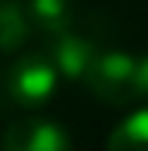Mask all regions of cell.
I'll list each match as a JSON object with an SVG mask.
<instances>
[{
    "label": "cell",
    "instance_id": "52a82bcc",
    "mask_svg": "<svg viewBox=\"0 0 148 151\" xmlns=\"http://www.w3.org/2000/svg\"><path fill=\"white\" fill-rule=\"evenodd\" d=\"M108 151H148V108L126 114L111 129Z\"/></svg>",
    "mask_w": 148,
    "mask_h": 151
},
{
    "label": "cell",
    "instance_id": "277c9868",
    "mask_svg": "<svg viewBox=\"0 0 148 151\" xmlns=\"http://www.w3.org/2000/svg\"><path fill=\"white\" fill-rule=\"evenodd\" d=\"M46 56H50L52 68L59 71V77H65V80H83V74L90 71V65L99 56V46L93 43L86 34L68 28V31L56 34V37H50Z\"/></svg>",
    "mask_w": 148,
    "mask_h": 151
},
{
    "label": "cell",
    "instance_id": "5b68a950",
    "mask_svg": "<svg viewBox=\"0 0 148 151\" xmlns=\"http://www.w3.org/2000/svg\"><path fill=\"white\" fill-rule=\"evenodd\" d=\"M25 12H28L31 31L43 37H56L74 25L71 0H25Z\"/></svg>",
    "mask_w": 148,
    "mask_h": 151
},
{
    "label": "cell",
    "instance_id": "3957f363",
    "mask_svg": "<svg viewBox=\"0 0 148 151\" xmlns=\"http://www.w3.org/2000/svg\"><path fill=\"white\" fill-rule=\"evenodd\" d=\"M0 151H71V136L56 120L22 117L3 129Z\"/></svg>",
    "mask_w": 148,
    "mask_h": 151
},
{
    "label": "cell",
    "instance_id": "ba28073f",
    "mask_svg": "<svg viewBox=\"0 0 148 151\" xmlns=\"http://www.w3.org/2000/svg\"><path fill=\"white\" fill-rule=\"evenodd\" d=\"M136 102H148V56L136 59Z\"/></svg>",
    "mask_w": 148,
    "mask_h": 151
},
{
    "label": "cell",
    "instance_id": "6da1fadb",
    "mask_svg": "<svg viewBox=\"0 0 148 151\" xmlns=\"http://www.w3.org/2000/svg\"><path fill=\"white\" fill-rule=\"evenodd\" d=\"M59 83V71L46 52H25L6 68L3 74V90L16 105L22 108H40L52 99Z\"/></svg>",
    "mask_w": 148,
    "mask_h": 151
},
{
    "label": "cell",
    "instance_id": "8992f818",
    "mask_svg": "<svg viewBox=\"0 0 148 151\" xmlns=\"http://www.w3.org/2000/svg\"><path fill=\"white\" fill-rule=\"evenodd\" d=\"M31 37L25 0H0V52H16Z\"/></svg>",
    "mask_w": 148,
    "mask_h": 151
},
{
    "label": "cell",
    "instance_id": "7a4b0ae2",
    "mask_svg": "<svg viewBox=\"0 0 148 151\" xmlns=\"http://www.w3.org/2000/svg\"><path fill=\"white\" fill-rule=\"evenodd\" d=\"M86 90L99 102L124 108L136 102V59L126 52H99L83 74Z\"/></svg>",
    "mask_w": 148,
    "mask_h": 151
}]
</instances>
